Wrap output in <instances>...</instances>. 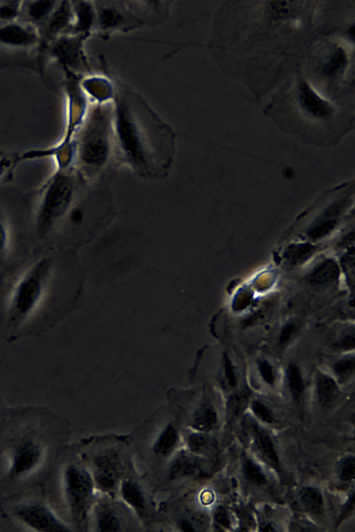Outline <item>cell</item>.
<instances>
[{"label":"cell","instance_id":"cell-30","mask_svg":"<svg viewBox=\"0 0 355 532\" xmlns=\"http://www.w3.org/2000/svg\"><path fill=\"white\" fill-rule=\"evenodd\" d=\"M9 246V232L4 220L0 218V265L3 263Z\"/></svg>","mask_w":355,"mask_h":532},{"label":"cell","instance_id":"cell-40","mask_svg":"<svg viewBox=\"0 0 355 532\" xmlns=\"http://www.w3.org/2000/svg\"><path fill=\"white\" fill-rule=\"evenodd\" d=\"M340 344H341V346L345 348L354 347V334H352V335L348 334L344 336L340 341Z\"/></svg>","mask_w":355,"mask_h":532},{"label":"cell","instance_id":"cell-3","mask_svg":"<svg viewBox=\"0 0 355 532\" xmlns=\"http://www.w3.org/2000/svg\"><path fill=\"white\" fill-rule=\"evenodd\" d=\"M64 490L74 520L77 522L87 520L97 492L87 466L67 465L64 472Z\"/></svg>","mask_w":355,"mask_h":532},{"label":"cell","instance_id":"cell-15","mask_svg":"<svg viewBox=\"0 0 355 532\" xmlns=\"http://www.w3.org/2000/svg\"><path fill=\"white\" fill-rule=\"evenodd\" d=\"M81 87L96 103H107L113 100L115 87L111 76H89L82 82Z\"/></svg>","mask_w":355,"mask_h":532},{"label":"cell","instance_id":"cell-19","mask_svg":"<svg viewBox=\"0 0 355 532\" xmlns=\"http://www.w3.org/2000/svg\"><path fill=\"white\" fill-rule=\"evenodd\" d=\"M347 65L345 52L340 46H336L325 60L322 62L320 72L330 80L339 77Z\"/></svg>","mask_w":355,"mask_h":532},{"label":"cell","instance_id":"cell-28","mask_svg":"<svg viewBox=\"0 0 355 532\" xmlns=\"http://www.w3.org/2000/svg\"><path fill=\"white\" fill-rule=\"evenodd\" d=\"M355 475V461L354 456L345 457L338 466L339 478L345 482L351 481Z\"/></svg>","mask_w":355,"mask_h":532},{"label":"cell","instance_id":"cell-7","mask_svg":"<svg viewBox=\"0 0 355 532\" xmlns=\"http://www.w3.org/2000/svg\"><path fill=\"white\" fill-rule=\"evenodd\" d=\"M207 461L182 446L165 463L163 479L168 484H175L205 477L208 473Z\"/></svg>","mask_w":355,"mask_h":532},{"label":"cell","instance_id":"cell-20","mask_svg":"<svg viewBox=\"0 0 355 532\" xmlns=\"http://www.w3.org/2000/svg\"><path fill=\"white\" fill-rule=\"evenodd\" d=\"M317 394L320 403L325 407L333 405L338 398L339 389L334 380L322 375L317 380Z\"/></svg>","mask_w":355,"mask_h":532},{"label":"cell","instance_id":"cell-22","mask_svg":"<svg viewBox=\"0 0 355 532\" xmlns=\"http://www.w3.org/2000/svg\"><path fill=\"white\" fill-rule=\"evenodd\" d=\"M33 35L16 25H10L0 29V40L3 42L21 45L33 41Z\"/></svg>","mask_w":355,"mask_h":532},{"label":"cell","instance_id":"cell-37","mask_svg":"<svg viewBox=\"0 0 355 532\" xmlns=\"http://www.w3.org/2000/svg\"><path fill=\"white\" fill-rule=\"evenodd\" d=\"M354 505V492H352L351 495L349 497L343 510L342 511V513L339 517V521L338 520V522L343 521L346 516H347L349 514H350L352 511H353Z\"/></svg>","mask_w":355,"mask_h":532},{"label":"cell","instance_id":"cell-23","mask_svg":"<svg viewBox=\"0 0 355 532\" xmlns=\"http://www.w3.org/2000/svg\"><path fill=\"white\" fill-rule=\"evenodd\" d=\"M250 398V392L241 391L231 396L227 403V416L234 421L243 413Z\"/></svg>","mask_w":355,"mask_h":532},{"label":"cell","instance_id":"cell-6","mask_svg":"<svg viewBox=\"0 0 355 532\" xmlns=\"http://www.w3.org/2000/svg\"><path fill=\"white\" fill-rule=\"evenodd\" d=\"M94 4L96 15L94 29L101 33L127 32L144 24L126 2L98 1Z\"/></svg>","mask_w":355,"mask_h":532},{"label":"cell","instance_id":"cell-5","mask_svg":"<svg viewBox=\"0 0 355 532\" xmlns=\"http://www.w3.org/2000/svg\"><path fill=\"white\" fill-rule=\"evenodd\" d=\"M73 194L70 176L57 175L49 184L42 200L38 215V228L44 234L68 209Z\"/></svg>","mask_w":355,"mask_h":532},{"label":"cell","instance_id":"cell-10","mask_svg":"<svg viewBox=\"0 0 355 532\" xmlns=\"http://www.w3.org/2000/svg\"><path fill=\"white\" fill-rule=\"evenodd\" d=\"M182 446V430L177 423L167 420L157 433L150 445L153 457L164 463Z\"/></svg>","mask_w":355,"mask_h":532},{"label":"cell","instance_id":"cell-27","mask_svg":"<svg viewBox=\"0 0 355 532\" xmlns=\"http://www.w3.org/2000/svg\"><path fill=\"white\" fill-rule=\"evenodd\" d=\"M71 11L72 10L69 5L67 3H63L51 20L49 29L53 32H56L64 28L71 18Z\"/></svg>","mask_w":355,"mask_h":532},{"label":"cell","instance_id":"cell-29","mask_svg":"<svg viewBox=\"0 0 355 532\" xmlns=\"http://www.w3.org/2000/svg\"><path fill=\"white\" fill-rule=\"evenodd\" d=\"M252 410L254 415L262 422L272 423L275 420L274 416L270 409L259 400H254L252 403Z\"/></svg>","mask_w":355,"mask_h":532},{"label":"cell","instance_id":"cell-32","mask_svg":"<svg viewBox=\"0 0 355 532\" xmlns=\"http://www.w3.org/2000/svg\"><path fill=\"white\" fill-rule=\"evenodd\" d=\"M354 369V359L348 358L338 361L334 366V371L338 375L345 377L351 374Z\"/></svg>","mask_w":355,"mask_h":532},{"label":"cell","instance_id":"cell-35","mask_svg":"<svg viewBox=\"0 0 355 532\" xmlns=\"http://www.w3.org/2000/svg\"><path fill=\"white\" fill-rule=\"evenodd\" d=\"M311 248H299L292 250L288 254V258L293 263H299L306 259L311 253Z\"/></svg>","mask_w":355,"mask_h":532},{"label":"cell","instance_id":"cell-2","mask_svg":"<svg viewBox=\"0 0 355 532\" xmlns=\"http://www.w3.org/2000/svg\"><path fill=\"white\" fill-rule=\"evenodd\" d=\"M78 145L81 165L89 171H98L114 152L112 102L96 103L89 109Z\"/></svg>","mask_w":355,"mask_h":532},{"label":"cell","instance_id":"cell-14","mask_svg":"<svg viewBox=\"0 0 355 532\" xmlns=\"http://www.w3.org/2000/svg\"><path fill=\"white\" fill-rule=\"evenodd\" d=\"M39 446L31 441L24 442L15 450L10 470L11 476H18L31 471L40 459Z\"/></svg>","mask_w":355,"mask_h":532},{"label":"cell","instance_id":"cell-25","mask_svg":"<svg viewBox=\"0 0 355 532\" xmlns=\"http://www.w3.org/2000/svg\"><path fill=\"white\" fill-rule=\"evenodd\" d=\"M289 390L295 400H300L304 391V384L300 371L295 365H290L286 372Z\"/></svg>","mask_w":355,"mask_h":532},{"label":"cell","instance_id":"cell-34","mask_svg":"<svg viewBox=\"0 0 355 532\" xmlns=\"http://www.w3.org/2000/svg\"><path fill=\"white\" fill-rule=\"evenodd\" d=\"M260 373L265 380L269 384H273L275 376L271 366L266 361H262L259 364Z\"/></svg>","mask_w":355,"mask_h":532},{"label":"cell","instance_id":"cell-4","mask_svg":"<svg viewBox=\"0 0 355 532\" xmlns=\"http://www.w3.org/2000/svg\"><path fill=\"white\" fill-rule=\"evenodd\" d=\"M87 467L96 492L103 497L115 499L125 470L121 451L115 447L97 450L89 456Z\"/></svg>","mask_w":355,"mask_h":532},{"label":"cell","instance_id":"cell-12","mask_svg":"<svg viewBox=\"0 0 355 532\" xmlns=\"http://www.w3.org/2000/svg\"><path fill=\"white\" fill-rule=\"evenodd\" d=\"M88 35L62 38L55 46L56 55L66 65L75 70L86 69V57L83 51V42Z\"/></svg>","mask_w":355,"mask_h":532},{"label":"cell","instance_id":"cell-38","mask_svg":"<svg viewBox=\"0 0 355 532\" xmlns=\"http://www.w3.org/2000/svg\"><path fill=\"white\" fill-rule=\"evenodd\" d=\"M295 330V326L293 323H290L286 325L282 329L280 335L281 343L284 344L287 342L293 335Z\"/></svg>","mask_w":355,"mask_h":532},{"label":"cell","instance_id":"cell-13","mask_svg":"<svg viewBox=\"0 0 355 532\" xmlns=\"http://www.w3.org/2000/svg\"><path fill=\"white\" fill-rule=\"evenodd\" d=\"M182 447L189 452L206 459H211L218 453L216 439L209 433L196 432L189 429L182 430Z\"/></svg>","mask_w":355,"mask_h":532},{"label":"cell","instance_id":"cell-24","mask_svg":"<svg viewBox=\"0 0 355 532\" xmlns=\"http://www.w3.org/2000/svg\"><path fill=\"white\" fill-rule=\"evenodd\" d=\"M242 470L246 480L254 486H262L268 482L267 477L261 467L250 459L244 460Z\"/></svg>","mask_w":355,"mask_h":532},{"label":"cell","instance_id":"cell-41","mask_svg":"<svg viewBox=\"0 0 355 532\" xmlns=\"http://www.w3.org/2000/svg\"><path fill=\"white\" fill-rule=\"evenodd\" d=\"M200 499V502L203 505H209L212 503L214 500V495L209 490H205L201 493Z\"/></svg>","mask_w":355,"mask_h":532},{"label":"cell","instance_id":"cell-11","mask_svg":"<svg viewBox=\"0 0 355 532\" xmlns=\"http://www.w3.org/2000/svg\"><path fill=\"white\" fill-rule=\"evenodd\" d=\"M118 496L137 518L144 521L147 517V498L144 488L137 480L124 475L119 488Z\"/></svg>","mask_w":355,"mask_h":532},{"label":"cell","instance_id":"cell-9","mask_svg":"<svg viewBox=\"0 0 355 532\" xmlns=\"http://www.w3.org/2000/svg\"><path fill=\"white\" fill-rule=\"evenodd\" d=\"M17 516L28 526L40 531H69V529L61 522L48 508L42 504H29L19 508Z\"/></svg>","mask_w":355,"mask_h":532},{"label":"cell","instance_id":"cell-36","mask_svg":"<svg viewBox=\"0 0 355 532\" xmlns=\"http://www.w3.org/2000/svg\"><path fill=\"white\" fill-rule=\"evenodd\" d=\"M225 373L228 384L232 387H235L236 385V375L231 362L226 355H225Z\"/></svg>","mask_w":355,"mask_h":532},{"label":"cell","instance_id":"cell-17","mask_svg":"<svg viewBox=\"0 0 355 532\" xmlns=\"http://www.w3.org/2000/svg\"><path fill=\"white\" fill-rule=\"evenodd\" d=\"M251 427L253 443L258 453L275 470L281 471L279 456L270 436L257 425Z\"/></svg>","mask_w":355,"mask_h":532},{"label":"cell","instance_id":"cell-18","mask_svg":"<svg viewBox=\"0 0 355 532\" xmlns=\"http://www.w3.org/2000/svg\"><path fill=\"white\" fill-rule=\"evenodd\" d=\"M76 21L73 31L77 35H89L96 24V10L94 1H76L73 7Z\"/></svg>","mask_w":355,"mask_h":532},{"label":"cell","instance_id":"cell-31","mask_svg":"<svg viewBox=\"0 0 355 532\" xmlns=\"http://www.w3.org/2000/svg\"><path fill=\"white\" fill-rule=\"evenodd\" d=\"M214 521L221 528H229L231 525V520L227 511L224 506H218L213 513Z\"/></svg>","mask_w":355,"mask_h":532},{"label":"cell","instance_id":"cell-21","mask_svg":"<svg viewBox=\"0 0 355 532\" xmlns=\"http://www.w3.org/2000/svg\"><path fill=\"white\" fill-rule=\"evenodd\" d=\"M300 502L311 514H321L324 509V500L320 492L312 486L304 487L299 493Z\"/></svg>","mask_w":355,"mask_h":532},{"label":"cell","instance_id":"cell-33","mask_svg":"<svg viewBox=\"0 0 355 532\" xmlns=\"http://www.w3.org/2000/svg\"><path fill=\"white\" fill-rule=\"evenodd\" d=\"M53 3L52 1L37 2L31 7V15L37 19L43 17L51 9Z\"/></svg>","mask_w":355,"mask_h":532},{"label":"cell","instance_id":"cell-1","mask_svg":"<svg viewBox=\"0 0 355 532\" xmlns=\"http://www.w3.org/2000/svg\"><path fill=\"white\" fill-rule=\"evenodd\" d=\"M112 80L115 87L112 130L116 154L143 177L162 175L173 160V131L141 96L119 80Z\"/></svg>","mask_w":355,"mask_h":532},{"label":"cell","instance_id":"cell-26","mask_svg":"<svg viewBox=\"0 0 355 532\" xmlns=\"http://www.w3.org/2000/svg\"><path fill=\"white\" fill-rule=\"evenodd\" d=\"M338 269L332 262H327L321 265L313 274V281L315 284H324L333 281L337 278Z\"/></svg>","mask_w":355,"mask_h":532},{"label":"cell","instance_id":"cell-39","mask_svg":"<svg viewBox=\"0 0 355 532\" xmlns=\"http://www.w3.org/2000/svg\"><path fill=\"white\" fill-rule=\"evenodd\" d=\"M12 166V159L8 157L1 156L0 157V179L6 173Z\"/></svg>","mask_w":355,"mask_h":532},{"label":"cell","instance_id":"cell-8","mask_svg":"<svg viewBox=\"0 0 355 532\" xmlns=\"http://www.w3.org/2000/svg\"><path fill=\"white\" fill-rule=\"evenodd\" d=\"M105 498L95 501L90 511L89 522H92L94 531L103 532L129 531L128 528L132 524L129 520V515L133 513L122 502L120 504L115 503L113 502L112 498Z\"/></svg>","mask_w":355,"mask_h":532},{"label":"cell","instance_id":"cell-16","mask_svg":"<svg viewBox=\"0 0 355 532\" xmlns=\"http://www.w3.org/2000/svg\"><path fill=\"white\" fill-rule=\"evenodd\" d=\"M218 423L215 407L209 402H202L189 416L187 425L189 429L209 433L217 427Z\"/></svg>","mask_w":355,"mask_h":532},{"label":"cell","instance_id":"cell-42","mask_svg":"<svg viewBox=\"0 0 355 532\" xmlns=\"http://www.w3.org/2000/svg\"><path fill=\"white\" fill-rule=\"evenodd\" d=\"M15 14V10L12 8L5 6L0 8V17L9 18L14 16Z\"/></svg>","mask_w":355,"mask_h":532},{"label":"cell","instance_id":"cell-43","mask_svg":"<svg viewBox=\"0 0 355 532\" xmlns=\"http://www.w3.org/2000/svg\"><path fill=\"white\" fill-rule=\"evenodd\" d=\"M261 531H275V529L272 527V525H270L269 524H265V525H263L262 526V528L261 529Z\"/></svg>","mask_w":355,"mask_h":532}]
</instances>
